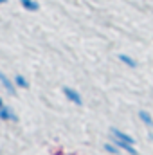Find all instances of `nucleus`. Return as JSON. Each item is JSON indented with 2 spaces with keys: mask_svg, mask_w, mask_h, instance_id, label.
I'll return each mask as SVG.
<instances>
[{
  "mask_svg": "<svg viewBox=\"0 0 153 155\" xmlns=\"http://www.w3.org/2000/svg\"><path fill=\"white\" fill-rule=\"evenodd\" d=\"M105 152H108V153H112V155H117L119 153V148L115 146L114 143H106L105 144Z\"/></svg>",
  "mask_w": 153,
  "mask_h": 155,
  "instance_id": "nucleus-8",
  "label": "nucleus"
},
{
  "mask_svg": "<svg viewBox=\"0 0 153 155\" xmlns=\"http://www.w3.org/2000/svg\"><path fill=\"white\" fill-rule=\"evenodd\" d=\"M117 58H119V61H121V63H124V65H126V67H130V69H135V67H137V61H135L132 56H128V54H119Z\"/></svg>",
  "mask_w": 153,
  "mask_h": 155,
  "instance_id": "nucleus-5",
  "label": "nucleus"
},
{
  "mask_svg": "<svg viewBox=\"0 0 153 155\" xmlns=\"http://www.w3.org/2000/svg\"><path fill=\"white\" fill-rule=\"evenodd\" d=\"M20 4H22V7H24L25 11H29V13H36L40 9V4L36 0H20Z\"/></svg>",
  "mask_w": 153,
  "mask_h": 155,
  "instance_id": "nucleus-4",
  "label": "nucleus"
},
{
  "mask_svg": "<svg viewBox=\"0 0 153 155\" xmlns=\"http://www.w3.org/2000/svg\"><path fill=\"white\" fill-rule=\"evenodd\" d=\"M139 119L146 124V126H153V117L150 112H146V110H139Z\"/></svg>",
  "mask_w": 153,
  "mask_h": 155,
  "instance_id": "nucleus-7",
  "label": "nucleus"
},
{
  "mask_svg": "<svg viewBox=\"0 0 153 155\" xmlns=\"http://www.w3.org/2000/svg\"><path fill=\"white\" fill-rule=\"evenodd\" d=\"M4 2H7V0H0V4H4Z\"/></svg>",
  "mask_w": 153,
  "mask_h": 155,
  "instance_id": "nucleus-10",
  "label": "nucleus"
},
{
  "mask_svg": "<svg viewBox=\"0 0 153 155\" xmlns=\"http://www.w3.org/2000/svg\"><path fill=\"white\" fill-rule=\"evenodd\" d=\"M0 85H2V87H4L9 94H15V88H16V87H15L13 79H9V78L2 72V71H0Z\"/></svg>",
  "mask_w": 153,
  "mask_h": 155,
  "instance_id": "nucleus-2",
  "label": "nucleus"
},
{
  "mask_svg": "<svg viewBox=\"0 0 153 155\" xmlns=\"http://www.w3.org/2000/svg\"><path fill=\"white\" fill-rule=\"evenodd\" d=\"M63 94H65V97H67L70 103H74V105H77V107H81V105H83V97H81V94L77 92L76 88L63 87Z\"/></svg>",
  "mask_w": 153,
  "mask_h": 155,
  "instance_id": "nucleus-1",
  "label": "nucleus"
},
{
  "mask_svg": "<svg viewBox=\"0 0 153 155\" xmlns=\"http://www.w3.org/2000/svg\"><path fill=\"white\" fill-rule=\"evenodd\" d=\"M2 107H4V101H2V97H0V108H2Z\"/></svg>",
  "mask_w": 153,
  "mask_h": 155,
  "instance_id": "nucleus-9",
  "label": "nucleus"
},
{
  "mask_svg": "<svg viewBox=\"0 0 153 155\" xmlns=\"http://www.w3.org/2000/svg\"><path fill=\"white\" fill-rule=\"evenodd\" d=\"M0 119H2V121H18L16 114H15L9 107H5V105L0 108Z\"/></svg>",
  "mask_w": 153,
  "mask_h": 155,
  "instance_id": "nucleus-3",
  "label": "nucleus"
},
{
  "mask_svg": "<svg viewBox=\"0 0 153 155\" xmlns=\"http://www.w3.org/2000/svg\"><path fill=\"white\" fill-rule=\"evenodd\" d=\"M13 83H15V87H18V88H29V81L25 79V76H22V74H16L15 79H13Z\"/></svg>",
  "mask_w": 153,
  "mask_h": 155,
  "instance_id": "nucleus-6",
  "label": "nucleus"
}]
</instances>
